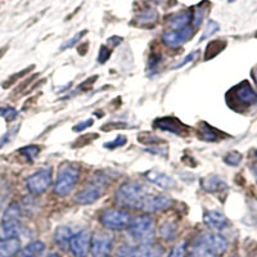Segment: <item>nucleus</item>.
I'll use <instances>...</instances> for the list:
<instances>
[{"label": "nucleus", "instance_id": "nucleus-26", "mask_svg": "<svg viewBox=\"0 0 257 257\" xmlns=\"http://www.w3.org/2000/svg\"><path fill=\"white\" fill-rule=\"evenodd\" d=\"M206 12H207V8L205 7V4H199L194 8V11L192 12V24L194 30L198 29L202 25V21L205 18Z\"/></svg>", "mask_w": 257, "mask_h": 257}, {"label": "nucleus", "instance_id": "nucleus-14", "mask_svg": "<svg viewBox=\"0 0 257 257\" xmlns=\"http://www.w3.org/2000/svg\"><path fill=\"white\" fill-rule=\"evenodd\" d=\"M146 178L151 183L156 184L157 187L162 188V189H171V188L176 187V181L171 176H169L165 173L156 171V170H151V171L146 173Z\"/></svg>", "mask_w": 257, "mask_h": 257}, {"label": "nucleus", "instance_id": "nucleus-42", "mask_svg": "<svg viewBox=\"0 0 257 257\" xmlns=\"http://www.w3.org/2000/svg\"><path fill=\"white\" fill-rule=\"evenodd\" d=\"M252 77H253L254 82H256V85H257V66L253 68V70H252Z\"/></svg>", "mask_w": 257, "mask_h": 257}, {"label": "nucleus", "instance_id": "nucleus-2", "mask_svg": "<svg viewBox=\"0 0 257 257\" xmlns=\"http://www.w3.org/2000/svg\"><path fill=\"white\" fill-rule=\"evenodd\" d=\"M147 189L138 181H126L116 190L114 201L120 207L141 210V206L146 199Z\"/></svg>", "mask_w": 257, "mask_h": 257}, {"label": "nucleus", "instance_id": "nucleus-12", "mask_svg": "<svg viewBox=\"0 0 257 257\" xmlns=\"http://www.w3.org/2000/svg\"><path fill=\"white\" fill-rule=\"evenodd\" d=\"M173 205L171 197L166 194H157V196H147L141 206V210L146 212H158V211L167 210Z\"/></svg>", "mask_w": 257, "mask_h": 257}, {"label": "nucleus", "instance_id": "nucleus-36", "mask_svg": "<svg viewBox=\"0 0 257 257\" xmlns=\"http://www.w3.org/2000/svg\"><path fill=\"white\" fill-rule=\"evenodd\" d=\"M17 132H18V126H17V127L12 128V130H9V132L6 133L3 137H0V148H2V147H4L7 143H9V142L12 141L13 137H15V134Z\"/></svg>", "mask_w": 257, "mask_h": 257}, {"label": "nucleus", "instance_id": "nucleus-1", "mask_svg": "<svg viewBox=\"0 0 257 257\" xmlns=\"http://www.w3.org/2000/svg\"><path fill=\"white\" fill-rule=\"evenodd\" d=\"M229 247L228 239L217 233H202L190 247V257H220Z\"/></svg>", "mask_w": 257, "mask_h": 257}, {"label": "nucleus", "instance_id": "nucleus-46", "mask_svg": "<svg viewBox=\"0 0 257 257\" xmlns=\"http://www.w3.org/2000/svg\"><path fill=\"white\" fill-rule=\"evenodd\" d=\"M17 257H25V256H22V254H18V256Z\"/></svg>", "mask_w": 257, "mask_h": 257}, {"label": "nucleus", "instance_id": "nucleus-8", "mask_svg": "<svg viewBox=\"0 0 257 257\" xmlns=\"http://www.w3.org/2000/svg\"><path fill=\"white\" fill-rule=\"evenodd\" d=\"M52 167H45V169L39 170L35 174L29 176L26 181L27 189L32 194L39 196V194H43L52 185Z\"/></svg>", "mask_w": 257, "mask_h": 257}, {"label": "nucleus", "instance_id": "nucleus-31", "mask_svg": "<svg viewBox=\"0 0 257 257\" xmlns=\"http://www.w3.org/2000/svg\"><path fill=\"white\" fill-rule=\"evenodd\" d=\"M17 114L18 112L13 107H9V105H7V107H0V116L4 117L7 121H13L17 117Z\"/></svg>", "mask_w": 257, "mask_h": 257}, {"label": "nucleus", "instance_id": "nucleus-35", "mask_svg": "<svg viewBox=\"0 0 257 257\" xmlns=\"http://www.w3.org/2000/svg\"><path fill=\"white\" fill-rule=\"evenodd\" d=\"M85 34H86V31H85V30H84V31L79 32V34H76V35L73 36L72 39H70L68 41H66V43H64V44L61 47V49L64 50V49H67V48L73 47V45L76 44V43H79V40L82 38V36L85 35Z\"/></svg>", "mask_w": 257, "mask_h": 257}, {"label": "nucleus", "instance_id": "nucleus-43", "mask_svg": "<svg viewBox=\"0 0 257 257\" xmlns=\"http://www.w3.org/2000/svg\"><path fill=\"white\" fill-rule=\"evenodd\" d=\"M47 257H59V254L58 253H54V252H52V253L48 254Z\"/></svg>", "mask_w": 257, "mask_h": 257}, {"label": "nucleus", "instance_id": "nucleus-21", "mask_svg": "<svg viewBox=\"0 0 257 257\" xmlns=\"http://www.w3.org/2000/svg\"><path fill=\"white\" fill-rule=\"evenodd\" d=\"M202 188L207 190V192L216 193L226 189L228 184L219 176H210V178H206L205 180L202 181Z\"/></svg>", "mask_w": 257, "mask_h": 257}, {"label": "nucleus", "instance_id": "nucleus-41", "mask_svg": "<svg viewBox=\"0 0 257 257\" xmlns=\"http://www.w3.org/2000/svg\"><path fill=\"white\" fill-rule=\"evenodd\" d=\"M122 41V38H120V36H112V38L108 39V44H111L112 47H116V45H118Z\"/></svg>", "mask_w": 257, "mask_h": 257}, {"label": "nucleus", "instance_id": "nucleus-24", "mask_svg": "<svg viewBox=\"0 0 257 257\" xmlns=\"http://www.w3.org/2000/svg\"><path fill=\"white\" fill-rule=\"evenodd\" d=\"M22 212L18 203H11L7 207L6 212L3 215V221H12V222H21Z\"/></svg>", "mask_w": 257, "mask_h": 257}, {"label": "nucleus", "instance_id": "nucleus-13", "mask_svg": "<svg viewBox=\"0 0 257 257\" xmlns=\"http://www.w3.org/2000/svg\"><path fill=\"white\" fill-rule=\"evenodd\" d=\"M155 127L161 128V130H164V132L171 133V134L175 135H181L184 133L185 126L175 118V117H162V118H157L155 121Z\"/></svg>", "mask_w": 257, "mask_h": 257}, {"label": "nucleus", "instance_id": "nucleus-19", "mask_svg": "<svg viewBox=\"0 0 257 257\" xmlns=\"http://www.w3.org/2000/svg\"><path fill=\"white\" fill-rule=\"evenodd\" d=\"M22 231L21 222L3 221L0 225V240L11 239V238H18Z\"/></svg>", "mask_w": 257, "mask_h": 257}, {"label": "nucleus", "instance_id": "nucleus-25", "mask_svg": "<svg viewBox=\"0 0 257 257\" xmlns=\"http://www.w3.org/2000/svg\"><path fill=\"white\" fill-rule=\"evenodd\" d=\"M199 137L203 141L207 142H217L220 139V133L215 128H212L211 126H208L207 123H202L201 125V132H199Z\"/></svg>", "mask_w": 257, "mask_h": 257}, {"label": "nucleus", "instance_id": "nucleus-45", "mask_svg": "<svg viewBox=\"0 0 257 257\" xmlns=\"http://www.w3.org/2000/svg\"><path fill=\"white\" fill-rule=\"evenodd\" d=\"M254 156H256V158H257V149H256V151H254Z\"/></svg>", "mask_w": 257, "mask_h": 257}, {"label": "nucleus", "instance_id": "nucleus-7", "mask_svg": "<svg viewBox=\"0 0 257 257\" xmlns=\"http://www.w3.org/2000/svg\"><path fill=\"white\" fill-rule=\"evenodd\" d=\"M100 222L104 228L109 230H125L132 222V216L127 211L112 208V210H105L100 215Z\"/></svg>", "mask_w": 257, "mask_h": 257}, {"label": "nucleus", "instance_id": "nucleus-38", "mask_svg": "<svg viewBox=\"0 0 257 257\" xmlns=\"http://www.w3.org/2000/svg\"><path fill=\"white\" fill-rule=\"evenodd\" d=\"M198 54H199V50H196V52L190 53L189 56L185 57L184 61L180 62V63H178V66H175V67H174V68H180V67H183V66H185V64H187V63H189V62H193V61H194V59L197 58V57H198Z\"/></svg>", "mask_w": 257, "mask_h": 257}, {"label": "nucleus", "instance_id": "nucleus-20", "mask_svg": "<svg viewBox=\"0 0 257 257\" xmlns=\"http://www.w3.org/2000/svg\"><path fill=\"white\" fill-rule=\"evenodd\" d=\"M73 233L71 230V228L68 226H59L56 229V233H54V242L58 247L66 249L70 245V240L72 238Z\"/></svg>", "mask_w": 257, "mask_h": 257}, {"label": "nucleus", "instance_id": "nucleus-23", "mask_svg": "<svg viewBox=\"0 0 257 257\" xmlns=\"http://www.w3.org/2000/svg\"><path fill=\"white\" fill-rule=\"evenodd\" d=\"M45 249V244L41 240H34L29 243L22 251H20V254L25 257H38L40 256Z\"/></svg>", "mask_w": 257, "mask_h": 257}, {"label": "nucleus", "instance_id": "nucleus-4", "mask_svg": "<svg viewBox=\"0 0 257 257\" xmlns=\"http://www.w3.org/2000/svg\"><path fill=\"white\" fill-rule=\"evenodd\" d=\"M80 176V167L73 164H66L59 169L58 176L53 187V192L58 197L68 196L76 187Z\"/></svg>", "mask_w": 257, "mask_h": 257}, {"label": "nucleus", "instance_id": "nucleus-33", "mask_svg": "<svg viewBox=\"0 0 257 257\" xmlns=\"http://www.w3.org/2000/svg\"><path fill=\"white\" fill-rule=\"evenodd\" d=\"M134 251L135 248L134 247H132V245H128V244L121 245L120 248L116 251V253L113 254V257H133Z\"/></svg>", "mask_w": 257, "mask_h": 257}, {"label": "nucleus", "instance_id": "nucleus-3", "mask_svg": "<svg viewBox=\"0 0 257 257\" xmlns=\"http://www.w3.org/2000/svg\"><path fill=\"white\" fill-rule=\"evenodd\" d=\"M226 100L234 109H244L257 105V93L247 81H243L230 89L226 94Z\"/></svg>", "mask_w": 257, "mask_h": 257}, {"label": "nucleus", "instance_id": "nucleus-18", "mask_svg": "<svg viewBox=\"0 0 257 257\" xmlns=\"http://www.w3.org/2000/svg\"><path fill=\"white\" fill-rule=\"evenodd\" d=\"M21 251V240L18 238L0 240V257H13Z\"/></svg>", "mask_w": 257, "mask_h": 257}, {"label": "nucleus", "instance_id": "nucleus-39", "mask_svg": "<svg viewBox=\"0 0 257 257\" xmlns=\"http://www.w3.org/2000/svg\"><path fill=\"white\" fill-rule=\"evenodd\" d=\"M146 151H147V152H149V153H152V155L167 156V148H166V147H162V148H161V147H158V148L156 149L155 146H152L151 148L146 149Z\"/></svg>", "mask_w": 257, "mask_h": 257}, {"label": "nucleus", "instance_id": "nucleus-27", "mask_svg": "<svg viewBox=\"0 0 257 257\" xmlns=\"http://www.w3.org/2000/svg\"><path fill=\"white\" fill-rule=\"evenodd\" d=\"M20 153L24 156V157L29 158L30 161H34L38 157L39 153H40V148H39L38 146H27L24 147V148H21Z\"/></svg>", "mask_w": 257, "mask_h": 257}, {"label": "nucleus", "instance_id": "nucleus-34", "mask_svg": "<svg viewBox=\"0 0 257 257\" xmlns=\"http://www.w3.org/2000/svg\"><path fill=\"white\" fill-rule=\"evenodd\" d=\"M126 142H127V139H126L125 135H118V137H116V139L113 142L104 143V147L108 149H114L118 148V147H123L126 144Z\"/></svg>", "mask_w": 257, "mask_h": 257}, {"label": "nucleus", "instance_id": "nucleus-22", "mask_svg": "<svg viewBox=\"0 0 257 257\" xmlns=\"http://www.w3.org/2000/svg\"><path fill=\"white\" fill-rule=\"evenodd\" d=\"M160 237L165 240H173L178 235V224L175 221H165L158 228Z\"/></svg>", "mask_w": 257, "mask_h": 257}, {"label": "nucleus", "instance_id": "nucleus-10", "mask_svg": "<svg viewBox=\"0 0 257 257\" xmlns=\"http://www.w3.org/2000/svg\"><path fill=\"white\" fill-rule=\"evenodd\" d=\"M91 234L88 230H81L73 234L70 240V251L75 257H86L90 249Z\"/></svg>", "mask_w": 257, "mask_h": 257}, {"label": "nucleus", "instance_id": "nucleus-6", "mask_svg": "<svg viewBox=\"0 0 257 257\" xmlns=\"http://www.w3.org/2000/svg\"><path fill=\"white\" fill-rule=\"evenodd\" d=\"M107 184H108V180H107L105 176H94L93 180L89 184L85 185L84 189H81L77 193L76 197H75V202L82 206L93 205L94 202H96L102 197Z\"/></svg>", "mask_w": 257, "mask_h": 257}, {"label": "nucleus", "instance_id": "nucleus-29", "mask_svg": "<svg viewBox=\"0 0 257 257\" xmlns=\"http://www.w3.org/2000/svg\"><path fill=\"white\" fill-rule=\"evenodd\" d=\"M185 253H187V242L183 240V242L174 245V248L170 251L167 257H185Z\"/></svg>", "mask_w": 257, "mask_h": 257}, {"label": "nucleus", "instance_id": "nucleus-9", "mask_svg": "<svg viewBox=\"0 0 257 257\" xmlns=\"http://www.w3.org/2000/svg\"><path fill=\"white\" fill-rule=\"evenodd\" d=\"M113 245V235L108 231H96L91 237L90 251L94 257H108Z\"/></svg>", "mask_w": 257, "mask_h": 257}, {"label": "nucleus", "instance_id": "nucleus-32", "mask_svg": "<svg viewBox=\"0 0 257 257\" xmlns=\"http://www.w3.org/2000/svg\"><path fill=\"white\" fill-rule=\"evenodd\" d=\"M224 161L225 164H228L229 166H238L242 161V155L238 152H230L229 155L225 156Z\"/></svg>", "mask_w": 257, "mask_h": 257}, {"label": "nucleus", "instance_id": "nucleus-30", "mask_svg": "<svg viewBox=\"0 0 257 257\" xmlns=\"http://www.w3.org/2000/svg\"><path fill=\"white\" fill-rule=\"evenodd\" d=\"M219 29H220V26L217 22H215V21H208L207 26H206L205 31H203V35L201 36V41L206 40V39H208L210 36H212L215 32L219 31Z\"/></svg>", "mask_w": 257, "mask_h": 257}, {"label": "nucleus", "instance_id": "nucleus-28", "mask_svg": "<svg viewBox=\"0 0 257 257\" xmlns=\"http://www.w3.org/2000/svg\"><path fill=\"white\" fill-rule=\"evenodd\" d=\"M156 20H157V12L153 9H147L138 17V22H141V24H151V22H155Z\"/></svg>", "mask_w": 257, "mask_h": 257}, {"label": "nucleus", "instance_id": "nucleus-37", "mask_svg": "<svg viewBox=\"0 0 257 257\" xmlns=\"http://www.w3.org/2000/svg\"><path fill=\"white\" fill-rule=\"evenodd\" d=\"M109 57H111V50H109L107 47H104V45H103V47L100 48V50H99L98 62H99V63H105V62H107V59H108Z\"/></svg>", "mask_w": 257, "mask_h": 257}, {"label": "nucleus", "instance_id": "nucleus-5", "mask_svg": "<svg viewBox=\"0 0 257 257\" xmlns=\"http://www.w3.org/2000/svg\"><path fill=\"white\" fill-rule=\"evenodd\" d=\"M132 237L141 244L152 243L155 238V221L149 215H139L128 225Z\"/></svg>", "mask_w": 257, "mask_h": 257}, {"label": "nucleus", "instance_id": "nucleus-16", "mask_svg": "<svg viewBox=\"0 0 257 257\" xmlns=\"http://www.w3.org/2000/svg\"><path fill=\"white\" fill-rule=\"evenodd\" d=\"M164 248L157 243H146L135 248L133 257H162Z\"/></svg>", "mask_w": 257, "mask_h": 257}, {"label": "nucleus", "instance_id": "nucleus-11", "mask_svg": "<svg viewBox=\"0 0 257 257\" xmlns=\"http://www.w3.org/2000/svg\"><path fill=\"white\" fill-rule=\"evenodd\" d=\"M193 35H194V27L188 26L181 30L166 31L164 34V36H162V40H164V43L167 47L176 49V48L185 44L189 39H192Z\"/></svg>", "mask_w": 257, "mask_h": 257}, {"label": "nucleus", "instance_id": "nucleus-40", "mask_svg": "<svg viewBox=\"0 0 257 257\" xmlns=\"http://www.w3.org/2000/svg\"><path fill=\"white\" fill-rule=\"evenodd\" d=\"M93 125V120L91 118H89V120H85L82 121V122L77 123L75 127H73V132H82V130H85V128H88L89 126Z\"/></svg>", "mask_w": 257, "mask_h": 257}, {"label": "nucleus", "instance_id": "nucleus-44", "mask_svg": "<svg viewBox=\"0 0 257 257\" xmlns=\"http://www.w3.org/2000/svg\"><path fill=\"white\" fill-rule=\"evenodd\" d=\"M253 173H254V176H256V180H257V166H254V169H253Z\"/></svg>", "mask_w": 257, "mask_h": 257}, {"label": "nucleus", "instance_id": "nucleus-17", "mask_svg": "<svg viewBox=\"0 0 257 257\" xmlns=\"http://www.w3.org/2000/svg\"><path fill=\"white\" fill-rule=\"evenodd\" d=\"M192 22V11H183L169 18V25L173 30H181L189 26Z\"/></svg>", "mask_w": 257, "mask_h": 257}, {"label": "nucleus", "instance_id": "nucleus-15", "mask_svg": "<svg viewBox=\"0 0 257 257\" xmlns=\"http://www.w3.org/2000/svg\"><path fill=\"white\" fill-rule=\"evenodd\" d=\"M205 224L213 230H222L228 225V219L219 211H207L205 213Z\"/></svg>", "mask_w": 257, "mask_h": 257}]
</instances>
